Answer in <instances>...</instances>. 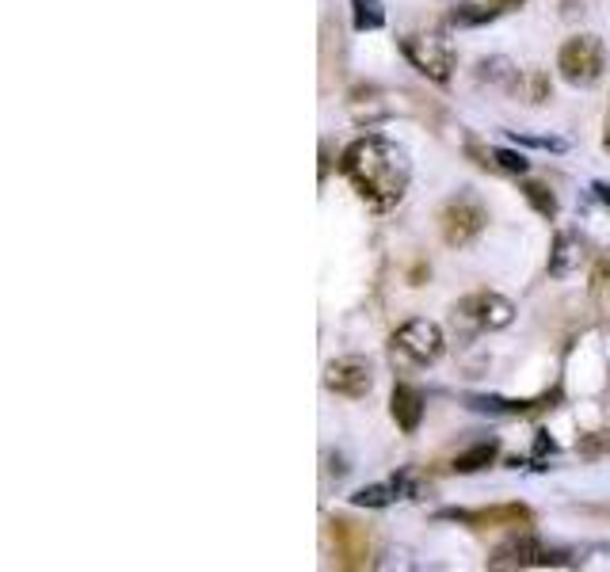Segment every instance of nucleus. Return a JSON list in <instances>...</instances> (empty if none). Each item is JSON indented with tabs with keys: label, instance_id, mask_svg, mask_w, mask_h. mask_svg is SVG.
I'll use <instances>...</instances> for the list:
<instances>
[{
	"label": "nucleus",
	"instance_id": "5",
	"mask_svg": "<svg viewBox=\"0 0 610 572\" xmlns=\"http://www.w3.org/2000/svg\"><path fill=\"white\" fill-rule=\"evenodd\" d=\"M549 565H568V553L549 550L546 542L523 535L511 538L508 546H500L497 558L489 561V569H549Z\"/></svg>",
	"mask_w": 610,
	"mask_h": 572
},
{
	"label": "nucleus",
	"instance_id": "6",
	"mask_svg": "<svg viewBox=\"0 0 610 572\" xmlns=\"http://www.w3.org/2000/svg\"><path fill=\"white\" fill-rule=\"evenodd\" d=\"M405 54L424 77L439 80V85H447L450 80V69H455V46H450L443 35H409Z\"/></svg>",
	"mask_w": 610,
	"mask_h": 572
},
{
	"label": "nucleus",
	"instance_id": "12",
	"mask_svg": "<svg viewBox=\"0 0 610 572\" xmlns=\"http://www.w3.org/2000/svg\"><path fill=\"white\" fill-rule=\"evenodd\" d=\"M580 260H584V245H580V237H573V234H557V240H554V252H549V276H554V279L573 276V271L580 268Z\"/></svg>",
	"mask_w": 610,
	"mask_h": 572
},
{
	"label": "nucleus",
	"instance_id": "14",
	"mask_svg": "<svg viewBox=\"0 0 610 572\" xmlns=\"http://www.w3.org/2000/svg\"><path fill=\"white\" fill-rule=\"evenodd\" d=\"M401 493H405V481H393V485H370V488H359V493L351 496V504H359V508H385V504H393Z\"/></svg>",
	"mask_w": 610,
	"mask_h": 572
},
{
	"label": "nucleus",
	"instance_id": "4",
	"mask_svg": "<svg viewBox=\"0 0 610 572\" xmlns=\"http://www.w3.org/2000/svg\"><path fill=\"white\" fill-rule=\"evenodd\" d=\"M515 317V305L508 298L492 294V290H477V294H466L455 310V321L466 328H504Z\"/></svg>",
	"mask_w": 610,
	"mask_h": 572
},
{
	"label": "nucleus",
	"instance_id": "20",
	"mask_svg": "<svg viewBox=\"0 0 610 572\" xmlns=\"http://www.w3.org/2000/svg\"><path fill=\"white\" fill-rule=\"evenodd\" d=\"M492 164L504 169V172H515V176H523L526 172V157L511 153V149H492Z\"/></svg>",
	"mask_w": 610,
	"mask_h": 572
},
{
	"label": "nucleus",
	"instance_id": "10",
	"mask_svg": "<svg viewBox=\"0 0 610 572\" xmlns=\"http://www.w3.org/2000/svg\"><path fill=\"white\" fill-rule=\"evenodd\" d=\"M328 535H333L336 542V561H340L344 569H362L370 558V538L356 530V524H348V519H333V527H328Z\"/></svg>",
	"mask_w": 610,
	"mask_h": 572
},
{
	"label": "nucleus",
	"instance_id": "8",
	"mask_svg": "<svg viewBox=\"0 0 610 572\" xmlns=\"http://www.w3.org/2000/svg\"><path fill=\"white\" fill-rule=\"evenodd\" d=\"M328 389L333 393H340V397H367L370 393V386H374V370H370V363L367 359H359V355H344V359H336V363H328Z\"/></svg>",
	"mask_w": 610,
	"mask_h": 572
},
{
	"label": "nucleus",
	"instance_id": "17",
	"mask_svg": "<svg viewBox=\"0 0 610 572\" xmlns=\"http://www.w3.org/2000/svg\"><path fill=\"white\" fill-rule=\"evenodd\" d=\"M591 302L599 310H610V256H603L596 263V271H591Z\"/></svg>",
	"mask_w": 610,
	"mask_h": 572
},
{
	"label": "nucleus",
	"instance_id": "2",
	"mask_svg": "<svg viewBox=\"0 0 610 572\" xmlns=\"http://www.w3.org/2000/svg\"><path fill=\"white\" fill-rule=\"evenodd\" d=\"M557 69H560V77H565L568 85L588 88V85H596V80L603 77L607 50L596 35H576V39H568V43L560 46Z\"/></svg>",
	"mask_w": 610,
	"mask_h": 572
},
{
	"label": "nucleus",
	"instance_id": "9",
	"mask_svg": "<svg viewBox=\"0 0 610 572\" xmlns=\"http://www.w3.org/2000/svg\"><path fill=\"white\" fill-rule=\"evenodd\" d=\"M443 519H458L477 530H497V527H531V511L519 504H504V508H481V511H443Z\"/></svg>",
	"mask_w": 610,
	"mask_h": 572
},
{
	"label": "nucleus",
	"instance_id": "1",
	"mask_svg": "<svg viewBox=\"0 0 610 572\" xmlns=\"http://www.w3.org/2000/svg\"><path fill=\"white\" fill-rule=\"evenodd\" d=\"M340 169L348 176V184L359 191L362 203H370L374 211L397 206L409 191L405 149L385 142V138H359L356 145H348Z\"/></svg>",
	"mask_w": 610,
	"mask_h": 572
},
{
	"label": "nucleus",
	"instance_id": "18",
	"mask_svg": "<svg viewBox=\"0 0 610 572\" xmlns=\"http://www.w3.org/2000/svg\"><path fill=\"white\" fill-rule=\"evenodd\" d=\"M523 195H526V203H531L534 211L542 214V218H554V214H557V198H554V191H549L546 184H526Z\"/></svg>",
	"mask_w": 610,
	"mask_h": 572
},
{
	"label": "nucleus",
	"instance_id": "22",
	"mask_svg": "<svg viewBox=\"0 0 610 572\" xmlns=\"http://www.w3.org/2000/svg\"><path fill=\"white\" fill-rule=\"evenodd\" d=\"M603 145L610 149V115H607V127H603Z\"/></svg>",
	"mask_w": 610,
	"mask_h": 572
},
{
	"label": "nucleus",
	"instance_id": "19",
	"mask_svg": "<svg viewBox=\"0 0 610 572\" xmlns=\"http://www.w3.org/2000/svg\"><path fill=\"white\" fill-rule=\"evenodd\" d=\"M497 15V8H477V4H458L455 12H450V20L455 23H484Z\"/></svg>",
	"mask_w": 610,
	"mask_h": 572
},
{
	"label": "nucleus",
	"instance_id": "11",
	"mask_svg": "<svg viewBox=\"0 0 610 572\" xmlns=\"http://www.w3.org/2000/svg\"><path fill=\"white\" fill-rule=\"evenodd\" d=\"M390 412H393V420H397V428L412 435V431L420 428V420H424V393H420L416 386H397L390 397Z\"/></svg>",
	"mask_w": 610,
	"mask_h": 572
},
{
	"label": "nucleus",
	"instance_id": "15",
	"mask_svg": "<svg viewBox=\"0 0 610 572\" xmlns=\"http://www.w3.org/2000/svg\"><path fill=\"white\" fill-rule=\"evenodd\" d=\"M497 451H500V446L492 443V439H489V443H477L473 451L458 454V458H455V470H458V474H473V470H484L492 458H497Z\"/></svg>",
	"mask_w": 610,
	"mask_h": 572
},
{
	"label": "nucleus",
	"instance_id": "16",
	"mask_svg": "<svg viewBox=\"0 0 610 572\" xmlns=\"http://www.w3.org/2000/svg\"><path fill=\"white\" fill-rule=\"evenodd\" d=\"M351 8H356V28L359 31H378L385 23L382 0H351Z\"/></svg>",
	"mask_w": 610,
	"mask_h": 572
},
{
	"label": "nucleus",
	"instance_id": "21",
	"mask_svg": "<svg viewBox=\"0 0 610 572\" xmlns=\"http://www.w3.org/2000/svg\"><path fill=\"white\" fill-rule=\"evenodd\" d=\"M497 8H519V4H526V0H492Z\"/></svg>",
	"mask_w": 610,
	"mask_h": 572
},
{
	"label": "nucleus",
	"instance_id": "3",
	"mask_svg": "<svg viewBox=\"0 0 610 572\" xmlns=\"http://www.w3.org/2000/svg\"><path fill=\"white\" fill-rule=\"evenodd\" d=\"M484 226H489V211L473 195H455L439 211V229L450 248H466L473 237H481Z\"/></svg>",
	"mask_w": 610,
	"mask_h": 572
},
{
	"label": "nucleus",
	"instance_id": "13",
	"mask_svg": "<svg viewBox=\"0 0 610 572\" xmlns=\"http://www.w3.org/2000/svg\"><path fill=\"white\" fill-rule=\"evenodd\" d=\"M511 93L519 99H526V104H546L549 96H554V85H549V77L542 69H523L515 73V85H511Z\"/></svg>",
	"mask_w": 610,
	"mask_h": 572
},
{
	"label": "nucleus",
	"instance_id": "7",
	"mask_svg": "<svg viewBox=\"0 0 610 572\" xmlns=\"http://www.w3.org/2000/svg\"><path fill=\"white\" fill-rule=\"evenodd\" d=\"M393 347H397L405 359L412 363H435L443 355V333L435 321H409V325H401L397 333H393Z\"/></svg>",
	"mask_w": 610,
	"mask_h": 572
}]
</instances>
